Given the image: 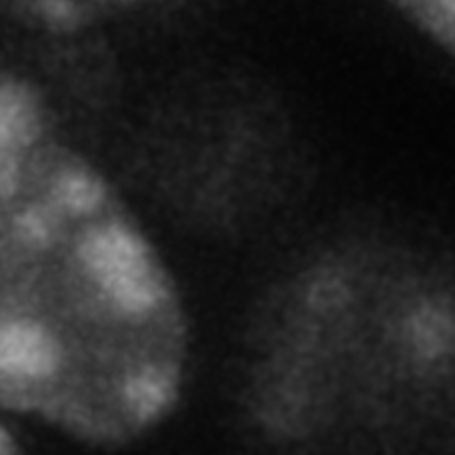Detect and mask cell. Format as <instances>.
I'll return each mask as SVG.
<instances>
[{"instance_id": "1", "label": "cell", "mask_w": 455, "mask_h": 455, "mask_svg": "<svg viewBox=\"0 0 455 455\" xmlns=\"http://www.w3.org/2000/svg\"><path fill=\"white\" fill-rule=\"evenodd\" d=\"M189 356L162 253L95 164L0 147V397L91 444L147 436Z\"/></svg>"}, {"instance_id": "2", "label": "cell", "mask_w": 455, "mask_h": 455, "mask_svg": "<svg viewBox=\"0 0 455 455\" xmlns=\"http://www.w3.org/2000/svg\"><path fill=\"white\" fill-rule=\"evenodd\" d=\"M258 356L253 406L277 436L436 438L455 417V282L331 251L283 286Z\"/></svg>"}, {"instance_id": "3", "label": "cell", "mask_w": 455, "mask_h": 455, "mask_svg": "<svg viewBox=\"0 0 455 455\" xmlns=\"http://www.w3.org/2000/svg\"><path fill=\"white\" fill-rule=\"evenodd\" d=\"M41 140H48L41 95L20 77H0V147L24 148Z\"/></svg>"}]
</instances>
